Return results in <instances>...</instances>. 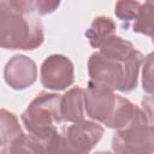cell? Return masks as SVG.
<instances>
[{"mask_svg":"<svg viewBox=\"0 0 154 154\" xmlns=\"http://www.w3.org/2000/svg\"><path fill=\"white\" fill-rule=\"evenodd\" d=\"M43 25L13 8L10 0H0V48L32 51L43 42Z\"/></svg>","mask_w":154,"mask_h":154,"instance_id":"obj_1","label":"cell"},{"mask_svg":"<svg viewBox=\"0 0 154 154\" xmlns=\"http://www.w3.org/2000/svg\"><path fill=\"white\" fill-rule=\"evenodd\" d=\"M61 95L40 93L22 113V122L28 132L40 140L46 153V143L58 132L57 125L63 123L60 117Z\"/></svg>","mask_w":154,"mask_h":154,"instance_id":"obj_2","label":"cell"},{"mask_svg":"<svg viewBox=\"0 0 154 154\" xmlns=\"http://www.w3.org/2000/svg\"><path fill=\"white\" fill-rule=\"evenodd\" d=\"M112 150L116 153H153L154 129L152 116L138 108L135 118L125 128L117 130L112 137Z\"/></svg>","mask_w":154,"mask_h":154,"instance_id":"obj_3","label":"cell"},{"mask_svg":"<svg viewBox=\"0 0 154 154\" xmlns=\"http://www.w3.org/2000/svg\"><path fill=\"white\" fill-rule=\"evenodd\" d=\"M60 149L59 153L85 154L89 153L101 140L103 128L96 122L81 120L59 130Z\"/></svg>","mask_w":154,"mask_h":154,"instance_id":"obj_4","label":"cell"},{"mask_svg":"<svg viewBox=\"0 0 154 154\" xmlns=\"http://www.w3.org/2000/svg\"><path fill=\"white\" fill-rule=\"evenodd\" d=\"M88 83L109 90H119L124 75V61L111 59L100 52H95L88 59Z\"/></svg>","mask_w":154,"mask_h":154,"instance_id":"obj_5","label":"cell"},{"mask_svg":"<svg viewBox=\"0 0 154 154\" xmlns=\"http://www.w3.org/2000/svg\"><path fill=\"white\" fill-rule=\"evenodd\" d=\"M41 84L48 90H65L75 82V70L72 61L61 54H52L41 64Z\"/></svg>","mask_w":154,"mask_h":154,"instance_id":"obj_6","label":"cell"},{"mask_svg":"<svg viewBox=\"0 0 154 154\" xmlns=\"http://www.w3.org/2000/svg\"><path fill=\"white\" fill-rule=\"evenodd\" d=\"M4 78L12 89L24 90L36 82L37 66L29 57L17 54L6 63L4 67Z\"/></svg>","mask_w":154,"mask_h":154,"instance_id":"obj_7","label":"cell"},{"mask_svg":"<svg viewBox=\"0 0 154 154\" xmlns=\"http://www.w3.org/2000/svg\"><path fill=\"white\" fill-rule=\"evenodd\" d=\"M116 102L113 90L88 83L84 90V108L85 114L96 122H103L112 112Z\"/></svg>","mask_w":154,"mask_h":154,"instance_id":"obj_8","label":"cell"},{"mask_svg":"<svg viewBox=\"0 0 154 154\" xmlns=\"http://www.w3.org/2000/svg\"><path fill=\"white\" fill-rule=\"evenodd\" d=\"M60 117L63 122L76 123L84 120V89L73 87L60 99Z\"/></svg>","mask_w":154,"mask_h":154,"instance_id":"obj_9","label":"cell"},{"mask_svg":"<svg viewBox=\"0 0 154 154\" xmlns=\"http://www.w3.org/2000/svg\"><path fill=\"white\" fill-rule=\"evenodd\" d=\"M138 108L140 107L134 105L129 99L123 97L120 95H116V102H114L113 109L111 114L102 122V124L114 130L123 129L131 123Z\"/></svg>","mask_w":154,"mask_h":154,"instance_id":"obj_10","label":"cell"},{"mask_svg":"<svg viewBox=\"0 0 154 154\" xmlns=\"http://www.w3.org/2000/svg\"><path fill=\"white\" fill-rule=\"evenodd\" d=\"M24 132L14 113L0 108V143L1 153H8L12 143Z\"/></svg>","mask_w":154,"mask_h":154,"instance_id":"obj_11","label":"cell"},{"mask_svg":"<svg viewBox=\"0 0 154 154\" xmlns=\"http://www.w3.org/2000/svg\"><path fill=\"white\" fill-rule=\"evenodd\" d=\"M116 31L117 25L112 18L106 16H99L93 19L89 29L85 31V36L93 48H99L100 45L106 38L114 35Z\"/></svg>","mask_w":154,"mask_h":154,"instance_id":"obj_12","label":"cell"},{"mask_svg":"<svg viewBox=\"0 0 154 154\" xmlns=\"http://www.w3.org/2000/svg\"><path fill=\"white\" fill-rule=\"evenodd\" d=\"M143 60L144 57L137 49H134L132 53L124 60V75L119 91L129 93L137 87L140 69L142 66Z\"/></svg>","mask_w":154,"mask_h":154,"instance_id":"obj_13","label":"cell"},{"mask_svg":"<svg viewBox=\"0 0 154 154\" xmlns=\"http://www.w3.org/2000/svg\"><path fill=\"white\" fill-rule=\"evenodd\" d=\"M100 53L103 54L107 58L116 59L119 61H124L135 49L132 43L130 41H126L116 34L106 38L101 45H100Z\"/></svg>","mask_w":154,"mask_h":154,"instance_id":"obj_14","label":"cell"},{"mask_svg":"<svg viewBox=\"0 0 154 154\" xmlns=\"http://www.w3.org/2000/svg\"><path fill=\"white\" fill-rule=\"evenodd\" d=\"M153 0H147L144 4H141L138 13L134 19L132 30L135 32L144 34L149 37L153 36Z\"/></svg>","mask_w":154,"mask_h":154,"instance_id":"obj_15","label":"cell"},{"mask_svg":"<svg viewBox=\"0 0 154 154\" xmlns=\"http://www.w3.org/2000/svg\"><path fill=\"white\" fill-rule=\"evenodd\" d=\"M8 153H45L43 144L40 140L31 136L30 134H23L19 136L8 149Z\"/></svg>","mask_w":154,"mask_h":154,"instance_id":"obj_16","label":"cell"},{"mask_svg":"<svg viewBox=\"0 0 154 154\" xmlns=\"http://www.w3.org/2000/svg\"><path fill=\"white\" fill-rule=\"evenodd\" d=\"M141 2L137 0H118L114 6V13L120 20H134L138 13Z\"/></svg>","mask_w":154,"mask_h":154,"instance_id":"obj_17","label":"cell"},{"mask_svg":"<svg viewBox=\"0 0 154 154\" xmlns=\"http://www.w3.org/2000/svg\"><path fill=\"white\" fill-rule=\"evenodd\" d=\"M143 72H142V85L143 90L152 94L153 93V83H152V67H153V54H148V57L143 60Z\"/></svg>","mask_w":154,"mask_h":154,"instance_id":"obj_18","label":"cell"},{"mask_svg":"<svg viewBox=\"0 0 154 154\" xmlns=\"http://www.w3.org/2000/svg\"><path fill=\"white\" fill-rule=\"evenodd\" d=\"M60 2L61 0H35V8L37 10L38 14L47 16L58 10Z\"/></svg>","mask_w":154,"mask_h":154,"instance_id":"obj_19","label":"cell"},{"mask_svg":"<svg viewBox=\"0 0 154 154\" xmlns=\"http://www.w3.org/2000/svg\"><path fill=\"white\" fill-rule=\"evenodd\" d=\"M10 4L23 14H29L35 10V0H10Z\"/></svg>","mask_w":154,"mask_h":154,"instance_id":"obj_20","label":"cell"},{"mask_svg":"<svg viewBox=\"0 0 154 154\" xmlns=\"http://www.w3.org/2000/svg\"><path fill=\"white\" fill-rule=\"evenodd\" d=\"M0 152H1V143H0Z\"/></svg>","mask_w":154,"mask_h":154,"instance_id":"obj_21","label":"cell"}]
</instances>
